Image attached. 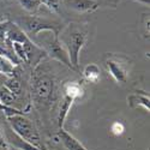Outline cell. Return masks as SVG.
I'll return each instance as SVG.
<instances>
[{
	"label": "cell",
	"mask_w": 150,
	"mask_h": 150,
	"mask_svg": "<svg viewBox=\"0 0 150 150\" xmlns=\"http://www.w3.org/2000/svg\"><path fill=\"white\" fill-rule=\"evenodd\" d=\"M58 39L67 52L73 70L78 71L81 51L88 39V28L81 23H70L60 30Z\"/></svg>",
	"instance_id": "obj_1"
},
{
	"label": "cell",
	"mask_w": 150,
	"mask_h": 150,
	"mask_svg": "<svg viewBox=\"0 0 150 150\" xmlns=\"http://www.w3.org/2000/svg\"><path fill=\"white\" fill-rule=\"evenodd\" d=\"M31 41L39 47H41L47 55H49L53 59H57L58 61L62 62L64 65L73 70L67 52L60 43L57 34H54L53 31H42L39 35H36Z\"/></svg>",
	"instance_id": "obj_2"
},
{
	"label": "cell",
	"mask_w": 150,
	"mask_h": 150,
	"mask_svg": "<svg viewBox=\"0 0 150 150\" xmlns=\"http://www.w3.org/2000/svg\"><path fill=\"white\" fill-rule=\"evenodd\" d=\"M13 23H16L27 34L30 40H33L36 35L42 31H53L54 34L59 35L60 30L62 29L60 23H55L53 21H48L37 16H19L15 18Z\"/></svg>",
	"instance_id": "obj_3"
},
{
	"label": "cell",
	"mask_w": 150,
	"mask_h": 150,
	"mask_svg": "<svg viewBox=\"0 0 150 150\" xmlns=\"http://www.w3.org/2000/svg\"><path fill=\"white\" fill-rule=\"evenodd\" d=\"M6 119H7V122L11 126V129L19 137H22L24 141H27L28 143L33 144L34 146L39 148V149L46 150L42 144V141H41L40 132L30 119L24 117V114H16V115L8 117Z\"/></svg>",
	"instance_id": "obj_4"
},
{
	"label": "cell",
	"mask_w": 150,
	"mask_h": 150,
	"mask_svg": "<svg viewBox=\"0 0 150 150\" xmlns=\"http://www.w3.org/2000/svg\"><path fill=\"white\" fill-rule=\"evenodd\" d=\"M103 65L108 74H110L118 84L126 83L131 69V61L127 57L107 53L103 57Z\"/></svg>",
	"instance_id": "obj_5"
},
{
	"label": "cell",
	"mask_w": 150,
	"mask_h": 150,
	"mask_svg": "<svg viewBox=\"0 0 150 150\" xmlns=\"http://www.w3.org/2000/svg\"><path fill=\"white\" fill-rule=\"evenodd\" d=\"M0 125H1L0 130H1V133H3V138L6 139V143H8L12 149H17V150H42V149L34 146L33 144L28 143L27 141H24L22 137H19L13 130L11 129L6 118H5L4 121H0Z\"/></svg>",
	"instance_id": "obj_6"
},
{
	"label": "cell",
	"mask_w": 150,
	"mask_h": 150,
	"mask_svg": "<svg viewBox=\"0 0 150 150\" xmlns=\"http://www.w3.org/2000/svg\"><path fill=\"white\" fill-rule=\"evenodd\" d=\"M53 89H54V83L49 77H47V76L37 77L33 84L34 100L40 103L49 101L52 97V94H53Z\"/></svg>",
	"instance_id": "obj_7"
},
{
	"label": "cell",
	"mask_w": 150,
	"mask_h": 150,
	"mask_svg": "<svg viewBox=\"0 0 150 150\" xmlns=\"http://www.w3.org/2000/svg\"><path fill=\"white\" fill-rule=\"evenodd\" d=\"M59 1L67 8L79 12V13L94 12L100 6L97 0H59Z\"/></svg>",
	"instance_id": "obj_8"
},
{
	"label": "cell",
	"mask_w": 150,
	"mask_h": 150,
	"mask_svg": "<svg viewBox=\"0 0 150 150\" xmlns=\"http://www.w3.org/2000/svg\"><path fill=\"white\" fill-rule=\"evenodd\" d=\"M57 136L66 150H88L77 138H74L71 133L65 131L62 127L59 129Z\"/></svg>",
	"instance_id": "obj_9"
},
{
	"label": "cell",
	"mask_w": 150,
	"mask_h": 150,
	"mask_svg": "<svg viewBox=\"0 0 150 150\" xmlns=\"http://www.w3.org/2000/svg\"><path fill=\"white\" fill-rule=\"evenodd\" d=\"M127 105L131 108H137V107H144L145 110H150V98L149 95L143 94V93H136L131 94L127 96Z\"/></svg>",
	"instance_id": "obj_10"
},
{
	"label": "cell",
	"mask_w": 150,
	"mask_h": 150,
	"mask_svg": "<svg viewBox=\"0 0 150 150\" xmlns=\"http://www.w3.org/2000/svg\"><path fill=\"white\" fill-rule=\"evenodd\" d=\"M83 94H84V90L78 82H67L64 84V96L72 98L73 101L82 97Z\"/></svg>",
	"instance_id": "obj_11"
},
{
	"label": "cell",
	"mask_w": 150,
	"mask_h": 150,
	"mask_svg": "<svg viewBox=\"0 0 150 150\" xmlns=\"http://www.w3.org/2000/svg\"><path fill=\"white\" fill-rule=\"evenodd\" d=\"M83 78L86 82L90 83H97L101 78V70H100V66L96 64H89L86 65L83 70Z\"/></svg>",
	"instance_id": "obj_12"
},
{
	"label": "cell",
	"mask_w": 150,
	"mask_h": 150,
	"mask_svg": "<svg viewBox=\"0 0 150 150\" xmlns=\"http://www.w3.org/2000/svg\"><path fill=\"white\" fill-rule=\"evenodd\" d=\"M74 101L72 98L67 97V96H64V98H62V102L60 105V108H59V113H58V125L59 127L61 129L62 125H64V121L69 114V112L71 109V106Z\"/></svg>",
	"instance_id": "obj_13"
},
{
	"label": "cell",
	"mask_w": 150,
	"mask_h": 150,
	"mask_svg": "<svg viewBox=\"0 0 150 150\" xmlns=\"http://www.w3.org/2000/svg\"><path fill=\"white\" fill-rule=\"evenodd\" d=\"M16 101H17V95L16 94L12 93L4 84L0 86V103L4 105V106L13 107Z\"/></svg>",
	"instance_id": "obj_14"
},
{
	"label": "cell",
	"mask_w": 150,
	"mask_h": 150,
	"mask_svg": "<svg viewBox=\"0 0 150 150\" xmlns=\"http://www.w3.org/2000/svg\"><path fill=\"white\" fill-rule=\"evenodd\" d=\"M15 64L10 59L0 55V73L7 77H13L15 73Z\"/></svg>",
	"instance_id": "obj_15"
},
{
	"label": "cell",
	"mask_w": 150,
	"mask_h": 150,
	"mask_svg": "<svg viewBox=\"0 0 150 150\" xmlns=\"http://www.w3.org/2000/svg\"><path fill=\"white\" fill-rule=\"evenodd\" d=\"M21 6L30 12V13H34V12L36 11H39V8L42 6V3H41V0H18Z\"/></svg>",
	"instance_id": "obj_16"
},
{
	"label": "cell",
	"mask_w": 150,
	"mask_h": 150,
	"mask_svg": "<svg viewBox=\"0 0 150 150\" xmlns=\"http://www.w3.org/2000/svg\"><path fill=\"white\" fill-rule=\"evenodd\" d=\"M4 85L7 86V88H8L12 93H13V94H16V95H19L21 91H22V84H21V82H19L18 79H16L15 77H8V78L6 79V82H5Z\"/></svg>",
	"instance_id": "obj_17"
},
{
	"label": "cell",
	"mask_w": 150,
	"mask_h": 150,
	"mask_svg": "<svg viewBox=\"0 0 150 150\" xmlns=\"http://www.w3.org/2000/svg\"><path fill=\"white\" fill-rule=\"evenodd\" d=\"M8 25H10V21L0 22V45L4 47H6L5 42H6V33H7Z\"/></svg>",
	"instance_id": "obj_18"
},
{
	"label": "cell",
	"mask_w": 150,
	"mask_h": 150,
	"mask_svg": "<svg viewBox=\"0 0 150 150\" xmlns=\"http://www.w3.org/2000/svg\"><path fill=\"white\" fill-rule=\"evenodd\" d=\"M124 131H125V126H124V124L121 121H114L110 125V132L113 134H115V136L122 134Z\"/></svg>",
	"instance_id": "obj_19"
},
{
	"label": "cell",
	"mask_w": 150,
	"mask_h": 150,
	"mask_svg": "<svg viewBox=\"0 0 150 150\" xmlns=\"http://www.w3.org/2000/svg\"><path fill=\"white\" fill-rule=\"evenodd\" d=\"M41 3H42V5L47 6L48 8H51L54 12L59 11V6H60L59 0H41Z\"/></svg>",
	"instance_id": "obj_20"
},
{
	"label": "cell",
	"mask_w": 150,
	"mask_h": 150,
	"mask_svg": "<svg viewBox=\"0 0 150 150\" xmlns=\"http://www.w3.org/2000/svg\"><path fill=\"white\" fill-rule=\"evenodd\" d=\"M0 150H11V149L6 145V143H1L0 144Z\"/></svg>",
	"instance_id": "obj_21"
},
{
	"label": "cell",
	"mask_w": 150,
	"mask_h": 150,
	"mask_svg": "<svg viewBox=\"0 0 150 150\" xmlns=\"http://www.w3.org/2000/svg\"><path fill=\"white\" fill-rule=\"evenodd\" d=\"M134 1H138V3H143V4H148L150 3V0H134Z\"/></svg>",
	"instance_id": "obj_22"
},
{
	"label": "cell",
	"mask_w": 150,
	"mask_h": 150,
	"mask_svg": "<svg viewBox=\"0 0 150 150\" xmlns=\"http://www.w3.org/2000/svg\"><path fill=\"white\" fill-rule=\"evenodd\" d=\"M11 150H17V149H12V148H11Z\"/></svg>",
	"instance_id": "obj_23"
},
{
	"label": "cell",
	"mask_w": 150,
	"mask_h": 150,
	"mask_svg": "<svg viewBox=\"0 0 150 150\" xmlns=\"http://www.w3.org/2000/svg\"><path fill=\"white\" fill-rule=\"evenodd\" d=\"M0 105H1V103H0Z\"/></svg>",
	"instance_id": "obj_24"
}]
</instances>
